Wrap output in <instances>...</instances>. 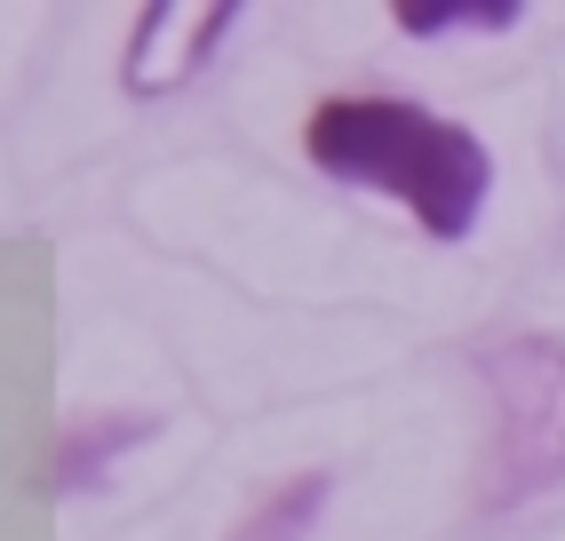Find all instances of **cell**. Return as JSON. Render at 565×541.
Instances as JSON below:
<instances>
[{"mask_svg": "<svg viewBox=\"0 0 565 541\" xmlns=\"http://www.w3.org/2000/svg\"><path fill=\"white\" fill-rule=\"evenodd\" d=\"M486 399H494V478L486 510H518L565 478V342L557 335H502L478 351Z\"/></svg>", "mask_w": 565, "mask_h": 541, "instance_id": "7a4b0ae2", "label": "cell"}, {"mask_svg": "<svg viewBox=\"0 0 565 541\" xmlns=\"http://www.w3.org/2000/svg\"><path fill=\"white\" fill-rule=\"evenodd\" d=\"M152 438V414H111L104 431H72L64 438V462H56V486L64 494H81V486H96V470H111L128 446H143Z\"/></svg>", "mask_w": 565, "mask_h": 541, "instance_id": "8992f818", "label": "cell"}, {"mask_svg": "<svg viewBox=\"0 0 565 541\" xmlns=\"http://www.w3.org/2000/svg\"><path fill=\"white\" fill-rule=\"evenodd\" d=\"M303 151L319 176L398 200L430 240H470L494 191V151L406 96H327L303 120Z\"/></svg>", "mask_w": 565, "mask_h": 541, "instance_id": "6da1fadb", "label": "cell"}, {"mask_svg": "<svg viewBox=\"0 0 565 541\" xmlns=\"http://www.w3.org/2000/svg\"><path fill=\"white\" fill-rule=\"evenodd\" d=\"M525 9L518 0H398L391 24L406 41H438V32H510Z\"/></svg>", "mask_w": 565, "mask_h": 541, "instance_id": "5b68a950", "label": "cell"}, {"mask_svg": "<svg viewBox=\"0 0 565 541\" xmlns=\"http://www.w3.org/2000/svg\"><path fill=\"white\" fill-rule=\"evenodd\" d=\"M232 0H160V9H143L136 17V41H128V56H120V72H128V96H168V88H183L192 72L232 41Z\"/></svg>", "mask_w": 565, "mask_h": 541, "instance_id": "3957f363", "label": "cell"}, {"mask_svg": "<svg viewBox=\"0 0 565 541\" xmlns=\"http://www.w3.org/2000/svg\"><path fill=\"white\" fill-rule=\"evenodd\" d=\"M327 494H334V478H327V470L279 478V486L263 494L239 526H232V541H303V533L319 526V510H327Z\"/></svg>", "mask_w": 565, "mask_h": 541, "instance_id": "277c9868", "label": "cell"}]
</instances>
